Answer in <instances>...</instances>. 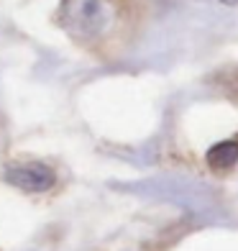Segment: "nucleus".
I'll use <instances>...</instances> for the list:
<instances>
[{"label": "nucleus", "instance_id": "f257e3e1", "mask_svg": "<svg viewBox=\"0 0 238 251\" xmlns=\"http://www.w3.org/2000/svg\"><path fill=\"white\" fill-rule=\"evenodd\" d=\"M54 172L47 164H39V162H31V164H18V167H10L5 172V182H10L13 187L18 190H26V192H44L54 185Z\"/></svg>", "mask_w": 238, "mask_h": 251}, {"label": "nucleus", "instance_id": "f03ea898", "mask_svg": "<svg viewBox=\"0 0 238 251\" xmlns=\"http://www.w3.org/2000/svg\"><path fill=\"white\" fill-rule=\"evenodd\" d=\"M64 21L77 33H95L103 26V8L97 0H67Z\"/></svg>", "mask_w": 238, "mask_h": 251}, {"label": "nucleus", "instance_id": "7ed1b4c3", "mask_svg": "<svg viewBox=\"0 0 238 251\" xmlns=\"http://www.w3.org/2000/svg\"><path fill=\"white\" fill-rule=\"evenodd\" d=\"M208 162L215 169H228L238 162V144L236 141H220L208 151Z\"/></svg>", "mask_w": 238, "mask_h": 251}, {"label": "nucleus", "instance_id": "20e7f679", "mask_svg": "<svg viewBox=\"0 0 238 251\" xmlns=\"http://www.w3.org/2000/svg\"><path fill=\"white\" fill-rule=\"evenodd\" d=\"M223 3H233V5H236V3H238V0H223Z\"/></svg>", "mask_w": 238, "mask_h": 251}]
</instances>
